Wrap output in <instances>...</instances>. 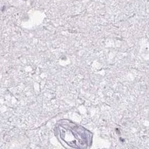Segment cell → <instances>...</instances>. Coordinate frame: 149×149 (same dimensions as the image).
<instances>
[{
  "label": "cell",
  "mask_w": 149,
  "mask_h": 149,
  "mask_svg": "<svg viewBox=\"0 0 149 149\" xmlns=\"http://www.w3.org/2000/svg\"><path fill=\"white\" fill-rule=\"evenodd\" d=\"M55 134L61 143L75 148H86L92 143L93 134L81 125L62 120L55 125Z\"/></svg>",
  "instance_id": "1"
}]
</instances>
